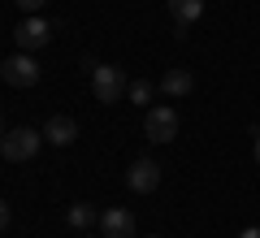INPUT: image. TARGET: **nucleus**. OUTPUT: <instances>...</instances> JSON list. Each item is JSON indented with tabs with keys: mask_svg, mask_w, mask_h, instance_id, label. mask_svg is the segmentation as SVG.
I'll return each instance as SVG.
<instances>
[{
	"mask_svg": "<svg viewBox=\"0 0 260 238\" xmlns=\"http://www.w3.org/2000/svg\"><path fill=\"white\" fill-rule=\"evenodd\" d=\"M126 87H130V78H126L121 65H95L91 70V95L100 104H117L126 95Z\"/></svg>",
	"mask_w": 260,
	"mask_h": 238,
	"instance_id": "obj_1",
	"label": "nucleus"
},
{
	"mask_svg": "<svg viewBox=\"0 0 260 238\" xmlns=\"http://www.w3.org/2000/svg\"><path fill=\"white\" fill-rule=\"evenodd\" d=\"M39 143H44V134L30 126H13L5 130V139H0V156L5 160H13V165H22V160H30V156L39 152Z\"/></svg>",
	"mask_w": 260,
	"mask_h": 238,
	"instance_id": "obj_2",
	"label": "nucleus"
},
{
	"mask_svg": "<svg viewBox=\"0 0 260 238\" xmlns=\"http://www.w3.org/2000/svg\"><path fill=\"white\" fill-rule=\"evenodd\" d=\"M143 134H148V143H174L178 139V113L169 104H152L148 117H143Z\"/></svg>",
	"mask_w": 260,
	"mask_h": 238,
	"instance_id": "obj_3",
	"label": "nucleus"
},
{
	"mask_svg": "<svg viewBox=\"0 0 260 238\" xmlns=\"http://www.w3.org/2000/svg\"><path fill=\"white\" fill-rule=\"evenodd\" d=\"M0 78H5L9 87H35V83H39V65H35V56H30V52L9 56V61L0 65Z\"/></svg>",
	"mask_w": 260,
	"mask_h": 238,
	"instance_id": "obj_4",
	"label": "nucleus"
},
{
	"mask_svg": "<svg viewBox=\"0 0 260 238\" xmlns=\"http://www.w3.org/2000/svg\"><path fill=\"white\" fill-rule=\"evenodd\" d=\"M13 39H18L22 52H35V48H44L48 39H52V26H48L39 13H30V18H22L18 26H13Z\"/></svg>",
	"mask_w": 260,
	"mask_h": 238,
	"instance_id": "obj_5",
	"label": "nucleus"
},
{
	"mask_svg": "<svg viewBox=\"0 0 260 238\" xmlns=\"http://www.w3.org/2000/svg\"><path fill=\"white\" fill-rule=\"evenodd\" d=\"M126 186L135 195H152L160 186V165H156V160H135L130 174H126Z\"/></svg>",
	"mask_w": 260,
	"mask_h": 238,
	"instance_id": "obj_6",
	"label": "nucleus"
},
{
	"mask_svg": "<svg viewBox=\"0 0 260 238\" xmlns=\"http://www.w3.org/2000/svg\"><path fill=\"white\" fill-rule=\"evenodd\" d=\"M100 229L104 238H135V217H130V208H104L100 212Z\"/></svg>",
	"mask_w": 260,
	"mask_h": 238,
	"instance_id": "obj_7",
	"label": "nucleus"
},
{
	"mask_svg": "<svg viewBox=\"0 0 260 238\" xmlns=\"http://www.w3.org/2000/svg\"><path fill=\"white\" fill-rule=\"evenodd\" d=\"M44 139H48L52 147H70V143L78 139V121H74V117H65V113H56V117H48Z\"/></svg>",
	"mask_w": 260,
	"mask_h": 238,
	"instance_id": "obj_8",
	"label": "nucleus"
},
{
	"mask_svg": "<svg viewBox=\"0 0 260 238\" xmlns=\"http://www.w3.org/2000/svg\"><path fill=\"white\" fill-rule=\"evenodd\" d=\"M169 5V18H174V26H178V35H182L191 22H200L204 18V0H165Z\"/></svg>",
	"mask_w": 260,
	"mask_h": 238,
	"instance_id": "obj_9",
	"label": "nucleus"
},
{
	"mask_svg": "<svg viewBox=\"0 0 260 238\" xmlns=\"http://www.w3.org/2000/svg\"><path fill=\"white\" fill-rule=\"evenodd\" d=\"M160 91H165V95H174V100L191 95V91H195V78H191V70H165V78H160Z\"/></svg>",
	"mask_w": 260,
	"mask_h": 238,
	"instance_id": "obj_10",
	"label": "nucleus"
},
{
	"mask_svg": "<svg viewBox=\"0 0 260 238\" xmlns=\"http://www.w3.org/2000/svg\"><path fill=\"white\" fill-rule=\"evenodd\" d=\"M152 95H156V87H152L148 78H135V83L126 87V100H130V104H143V109L152 104Z\"/></svg>",
	"mask_w": 260,
	"mask_h": 238,
	"instance_id": "obj_11",
	"label": "nucleus"
},
{
	"mask_svg": "<svg viewBox=\"0 0 260 238\" xmlns=\"http://www.w3.org/2000/svg\"><path fill=\"white\" fill-rule=\"evenodd\" d=\"M65 221H70V225H74V229H87V225H91V221H100V212H95L91 203H74V208L65 212Z\"/></svg>",
	"mask_w": 260,
	"mask_h": 238,
	"instance_id": "obj_12",
	"label": "nucleus"
},
{
	"mask_svg": "<svg viewBox=\"0 0 260 238\" xmlns=\"http://www.w3.org/2000/svg\"><path fill=\"white\" fill-rule=\"evenodd\" d=\"M13 5H18V9H22V13H26V18H30V13H39V9H44L48 0H13Z\"/></svg>",
	"mask_w": 260,
	"mask_h": 238,
	"instance_id": "obj_13",
	"label": "nucleus"
},
{
	"mask_svg": "<svg viewBox=\"0 0 260 238\" xmlns=\"http://www.w3.org/2000/svg\"><path fill=\"white\" fill-rule=\"evenodd\" d=\"M9 217H13V212H9V203L0 199V234H5V229H9Z\"/></svg>",
	"mask_w": 260,
	"mask_h": 238,
	"instance_id": "obj_14",
	"label": "nucleus"
},
{
	"mask_svg": "<svg viewBox=\"0 0 260 238\" xmlns=\"http://www.w3.org/2000/svg\"><path fill=\"white\" fill-rule=\"evenodd\" d=\"M239 238H260V229H256V225H247V229H243Z\"/></svg>",
	"mask_w": 260,
	"mask_h": 238,
	"instance_id": "obj_15",
	"label": "nucleus"
},
{
	"mask_svg": "<svg viewBox=\"0 0 260 238\" xmlns=\"http://www.w3.org/2000/svg\"><path fill=\"white\" fill-rule=\"evenodd\" d=\"M256 165H260V130H256Z\"/></svg>",
	"mask_w": 260,
	"mask_h": 238,
	"instance_id": "obj_16",
	"label": "nucleus"
},
{
	"mask_svg": "<svg viewBox=\"0 0 260 238\" xmlns=\"http://www.w3.org/2000/svg\"><path fill=\"white\" fill-rule=\"evenodd\" d=\"M0 139H5V117H0Z\"/></svg>",
	"mask_w": 260,
	"mask_h": 238,
	"instance_id": "obj_17",
	"label": "nucleus"
},
{
	"mask_svg": "<svg viewBox=\"0 0 260 238\" xmlns=\"http://www.w3.org/2000/svg\"><path fill=\"white\" fill-rule=\"evenodd\" d=\"M148 238H160V234H148Z\"/></svg>",
	"mask_w": 260,
	"mask_h": 238,
	"instance_id": "obj_18",
	"label": "nucleus"
}]
</instances>
